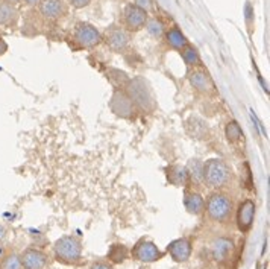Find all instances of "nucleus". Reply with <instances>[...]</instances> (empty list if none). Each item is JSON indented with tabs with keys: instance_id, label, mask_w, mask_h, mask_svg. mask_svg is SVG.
<instances>
[{
	"instance_id": "nucleus-23",
	"label": "nucleus",
	"mask_w": 270,
	"mask_h": 269,
	"mask_svg": "<svg viewBox=\"0 0 270 269\" xmlns=\"http://www.w3.org/2000/svg\"><path fill=\"white\" fill-rule=\"evenodd\" d=\"M146 28L149 31V34L152 37H161V35H164V25L161 23L158 19H150L146 22Z\"/></svg>"
},
{
	"instance_id": "nucleus-4",
	"label": "nucleus",
	"mask_w": 270,
	"mask_h": 269,
	"mask_svg": "<svg viewBox=\"0 0 270 269\" xmlns=\"http://www.w3.org/2000/svg\"><path fill=\"white\" fill-rule=\"evenodd\" d=\"M75 40L84 49H93L102 43V35L90 23H78L75 28Z\"/></svg>"
},
{
	"instance_id": "nucleus-2",
	"label": "nucleus",
	"mask_w": 270,
	"mask_h": 269,
	"mask_svg": "<svg viewBox=\"0 0 270 269\" xmlns=\"http://www.w3.org/2000/svg\"><path fill=\"white\" fill-rule=\"evenodd\" d=\"M205 210L208 218L214 222H225L231 218L232 213V200L226 193L214 192L205 202Z\"/></svg>"
},
{
	"instance_id": "nucleus-11",
	"label": "nucleus",
	"mask_w": 270,
	"mask_h": 269,
	"mask_svg": "<svg viewBox=\"0 0 270 269\" xmlns=\"http://www.w3.org/2000/svg\"><path fill=\"white\" fill-rule=\"evenodd\" d=\"M191 251H193V246H191V242L185 237H181V239H176L173 240L169 246H167V253L170 254V257L178 262V263H184L190 259L191 256Z\"/></svg>"
},
{
	"instance_id": "nucleus-30",
	"label": "nucleus",
	"mask_w": 270,
	"mask_h": 269,
	"mask_svg": "<svg viewBox=\"0 0 270 269\" xmlns=\"http://www.w3.org/2000/svg\"><path fill=\"white\" fill-rule=\"evenodd\" d=\"M3 2H8V3H17V2H20V0H3Z\"/></svg>"
},
{
	"instance_id": "nucleus-8",
	"label": "nucleus",
	"mask_w": 270,
	"mask_h": 269,
	"mask_svg": "<svg viewBox=\"0 0 270 269\" xmlns=\"http://www.w3.org/2000/svg\"><path fill=\"white\" fill-rule=\"evenodd\" d=\"M234 253V242L229 237H215L211 242V256L217 263L226 262Z\"/></svg>"
},
{
	"instance_id": "nucleus-17",
	"label": "nucleus",
	"mask_w": 270,
	"mask_h": 269,
	"mask_svg": "<svg viewBox=\"0 0 270 269\" xmlns=\"http://www.w3.org/2000/svg\"><path fill=\"white\" fill-rule=\"evenodd\" d=\"M17 9L12 3L8 2H0V26H11L17 22Z\"/></svg>"
},
{
	"instance_id": "nucleus-1",
	"label": "nucleus",
	"mask_w": 270,
	"mask_h": 269,
	"mask_svg": "<svg viewBox=\"0 0 270 269\" xmlns=\"http://www.w3.org/2000/svg\"><path fill=\"white\" fill-rule=\"evenodd\" d=\"M231 172L220 158H211L204 163V183L214 190H219L229 183Z\"/></svg>"
},
{
	"instance_id": "nucleus-26",
	"label": "nucleus",
	"mask_w": 270,
	"mask_h": 269,
	"mask_svg": "<svg viewBox=\"0 0 270 269\" xmlns=\"http://www.w3.org/2000/svg\"><path fill=\"white\" fill-rule=\"evenodd\" d=\"M90 269H114V268L106 262H96V263L91 265V268Z\"/></svg>"
},
{
	"instance_id": "nucleus-5",
	"label": "nucleus",
	"mask_w": 270,
	"mask_h": 269,
	"mask_svg": "<svg viewBox=\"0 0 270 269\" xmlns=\"http://www.w3.org/2000/svg\"><path fill=\"white\" fill-rule=\"evenodd\" d=\"M148 12L135 5H128L123 11V25L128 32H137L146 26Z\"/></svg>"
},
{
	"instance_id": "nucleus-29",
	"label": "nucleus",
	"mask_w": 270,
	"mask_h": 269,
	"mask_svg": "<svg viewBox=\"0 0 270 269\" xmlns=\"http://www.w3.org/2000/svg\"><path fill=\"white\" fill-rule=\"evenodd\" d=\"M5 236H6V230H5V228H3L2 225H0V240H2V239H3Z\"/></svg>"
},
{
	"instance_id": "nucleus-24",
	"label": "nucleus",
	"mask_w": 270,
	"mask_h": 269,
	"mask_svg": "<svg viewBox=\"0 0 270 269\" xmlns=\"http://www.w3.org/2000/svg\"><path fill=\"white\" fill-rule=\"evenodd\" d=\"M70 5L76 8V9H82L85 6H88L90 3H91V0H68Z\"/></svg>"
},
{
	"instance_id": "nucleus-22",
	"label": "nucleus",
	"mask_w": 270,
	"mask_h": 269,
	"mask_svg": "<svg viewBox=\"0 0 270 269\" xmlns=\"http://www.w3.org/2000/svg\"><path fill=\"white\" fill-rule=\"evenodd\" d=\"M0 269H23L22 260L19 254H9L6 256L2 263H0Z\"/></svg>"
},
{
	"instance_id": "nucleus-28",
	"label": "nucleus",
	"mask_w": 270,
	"mask_h": 269,
	"mask_svg": "<svg viewBox=\"0 0 270 269\" xmlns=\"http://www.w3.org/2000/svg\"><path fill=\"white\" fill-rule=\"evenodd\" d=\"M41 2V0H25V3L30 5V6H35V5H38Z\"/></svg>"
},
{
	"instance_id": "nucleus-6",
	"label": "nucleus",
	"mask_w": 270,
	"mask_h": 269,
	"mask_svg": "<svg viewBox=\"0 0 270 269\" xmlns=\"http://www.w3.org/2000/svg\"><path fill=\"white\" fill-rule=\"evenodd\" d=\"M132 256L145 263H152L161 259V251L159 248L149 240H140L138 243H135V246L132 248Z\"/></svg>"
},
{
	"instance_id": "nucleus-19",
	"label": "nucleus",
	"mask_w": 270,
	"mask_h": 269,
	"mask_svg": "<svg viewBox=\"0 0 270 269\" xmlns=\"http://www.w3.org/2000/svg\"><path fill=\"white\" fill-rule=\"evenodd\" d=\"M179 52H181V57H182V60L185 61L187 66H190V67H199L202 64L201 57H199V52H197L191 44H187L182 50H179Z\"/></svg>"
},
{
	"instance_id": "nucleus-27",
	"label": "nucleus",
	"mask_w": 270,
	"mask_h": 269,
	"mask_svg": "<svg viewBox=\"0 0 270 269\" xmlns=\"http://www.w3.org/2000/svg\"><path fill=\"white\" fill-rule=\"evenodd\" d=\"M6 50H8V44H6V41L0 38V57H2L3 53H6Z\"/></svg>"
},
{
	"instance_id": "nucleus-13",
	"label": "nucleus",
	"mask_w": 270,
	"mask_h": 269,
	"mask_svg": "<svg viewBox=\"0 0 270 269\" xmlns=\"http://www.w3.org/2000/svg\"><path fill=\"white\" fill-rule=\"evenodd\" d=\"M40 5V12L44 19L47 20H57L60 17L64 15L65 6L62 0H41Z\"/></svg>"
},
{
	"instance_id": "nucleus-12",
	"label": "nucleus",
	"mask_w": 270,
	"mask_h": 269,
	"mask_svg": "<svg viewBox=\"0 0 270 269\" xmlns=\"http://www.w3.org/2000/svg\"><path fill=\"white\" fill-rule=\"evenodd\" d=\"M254 218H255L254 201H250V200L243 201L237 211V225H239L240 231H243V233L249 231V228L252 227V222H254Z\"/></svg>"
},
{
	"instance_id": "nucleus-18",
	"label": "nucleus",
	"mask_w": 270,
	"mask_h": 269,
	"mask_svg": "<svg viewBox=\"0 0 270 269\" xmlns=\"http://www.w3.org/2000/svg\"><path fill=\"white\" fill-rule=\"evenodd\" d=\"M185 169L190 176V183H194V184L204 183V163L201 160H197V158L190 160V163Z\"/></svg>"
},
{
	"instance_id": "nucleus-20",
	"label": "nucleus",
	"mask_w": 270,
	"mask_h": 269,
	"mask_svg": "<svg viewBox=\"0 0 270 269\" xmlns=\"http://www.w3.org/2000/svg\"><path fill=\"white\" fill-rule=\"evenodd\" d=\"M225 137L229 143H237L241 138V128L236 120L228 122L225 128Z\"/></svg>"
},
{
	"instance_id": "nucleus-16",
	"label": "nucleus",
	"mask_w": 270,
	"mask_h": 269,
	"mask_svg": "<svg viewBox=\"0 0 270 269\" xmlns=\"http://www.w3.org/2000/svg\"><path fill=\"white\" fill-rule=\"evenodd\" d=\"M164 37H166L167 44L176 50H182L188 44V40L185 38V35L178 28H172L167 32H164Z\"/></svg>"
},
{
	"instance_id": "nucleus-3",
	"label": "nucleus",
	"mask_w": 270,
	"mask_h": 269,
	"mask_svg": "<svg viewBox=\"0 0 270 269\" xmlns=\"http://www.w3.org/2000/svg\"><path fill=\"white\" fill-rule=\"evenodd\" d=\"M57 260L65 265H75L82 259V245L73 236H64L55 242L53 246Z\"/></svg>"
},
{
	"instance_id": "nucleus-25",
	"label": "nucleus",
	"mask_w": 270,
	"mask_h": 269,
	"mask_svg": "<svg viewBox=\"0 0 270 269\" xmlns=\"http://www.w3.org/2000/svg\"><path fill=\"white\" fill-rule=\"evenodd\" d=\"M134 5L148 12L152 8V0H134Z\"/></svg>"
},
{
	"instance_id": "nucleus-15",
	"label": "nucleus",
	"mask_w": 270,
	"mask_h": 269,
	"mask_svg": "<svg viewBox=\"0 0 270 269\" xmlns=\"http://www.w3.org/2000/svg\"><path fill=\"white\" fill-rule=\"evenodd\" d=\"M184 207L185 210L193 214V216H197L201 214L205 208V201L202 198V195H199L197 192H185L184 195Z\"/></svg>"
},
{
	"instance_id": "nucleus-7",
	"label": "nucleus",
	"mask_w": 270,
	"mask_h": 269,
	"mask_svg": "<svg viewBox=\"0 0 270 269\" xmlns=\"http://www.w3.org/2000/svg\"><path fill=\"white\" fill-rule=\"evenodd\" d=\"M188 82L196 90V92H199L201 95L214 93V84H212L210 75L207 73L205 70H201V68L193 70L191 73L188 75Z\"/></svg>"
},
{
	"instance_id": "nucleus-10",
	"label": "nucleus",
	"mask_w": 270,
	"mask_h": 269,
	"mask_svg": "<svg viewBox=\"0 0 270 269\" xmlns=\"http://www.w3.org/2000/svg\"><path fill=\"white\" fill-rule=\"evenodd\" d=\"M23 269H46L47 268V256L40 249L28 248L20 256Z\"/></svg>"
},
{
	"instance_id": "nucleus-9",
	"label": "nucleus",
	"mask_w": 270,
	"mask_h": 269,
	"mask_svg": "<svg viewBox=\"0 0 270 269\" xmlns=\"http://www.w3.org/2000/svg\"><path fill=\"white\" fill-rule=\"evenodd\" d=\"M106 43L114 52H123L129 44V34L119 26H113L106 31L105 34Z\"/></svg>"
},
{
	"instance_id": "nucleus-21",
	"label": "nucleus",
	"mask_w": 270,
	"mask_h": 269,
	"mask_svg": "<svg viewBox=\"0 0 270 269\" xmlns=\"http://www.w3.org/2000/svg\"><path fill=\"white\" fill-rule=\"evenodd\" d=\"M128 248L123 245H113L110 248V253H108V259L114 263H121L126 257H128Z\"/></svg>"
},
{
	"instance_id": "nucleus-14",
	"label": "nucleus",
	"mask_w": 270,
	"mask_h": 269,
	"mask_svg": "<svg viewBox=\"0 0 270 269\" xmlns=\"http://www.w3.org/2000/svg\"><path fill=\"white\" fill-rule=\"evenodd\" d=\"M166 176H167V181L173 186H178V187H185L188 183H190V176H188V172L185 168L182 166H170L166 169Z\"/></svg>"
}]
</instances>
